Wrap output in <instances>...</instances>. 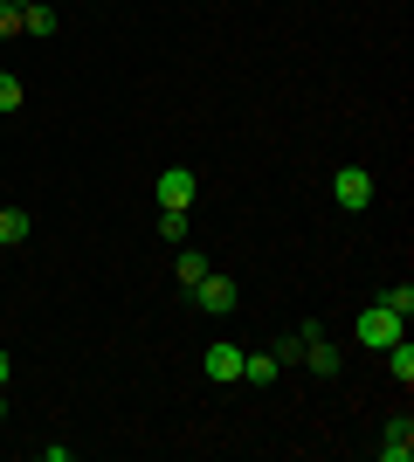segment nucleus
I'll return each instance as SVG.
<instances>
[{
	"label": "nucleus",
	"mask_w": 414,
	"mask_h": 462,
	"mask_svg": "<svg viewBox=\"0 0 414 462\" xmlns=\"http://www.w3.org/2000/svg\"><path fill=\"white\" fill-rule=\"evenodd\" d=\"M28 228H35V221H28L21 208H7V214H0V249H21V242H28Z\"/></svg>",
	"instance_id": "1a4fd4ad"
},
{
	"label": "nucleus",
	"mask_w": 414,
	"mask_h": 462,
	"mask_svg": "<svg viewBox=\"0 0 414 462\" xmlns=\"http://www.w3.org/2000/svg\"><path fill=\"white\" fill-rule=\"evenodd\" d=\"M332 200H338L345 214H359L366 200H373V173H366V166H338V180H332Z\"/></svg>",
	"instance_id": "f03ea898"
},
{
	"label": "nucleus",
	"mask_w": 414,
	"mask_h": 462,
	"mask_svg": "<svg viewBox=\"0 0 414 462\" xmlns=\"http://www.w3.org/2000/svg\"><path fill=\"white\" fill-rule=\"evenodd\" d=\"M387 366H394L400 386H414V346H408V338H394V346H387Z\"/></svg>",
	"instance_id": "9d476101"
},
{
	"label": "nucleus",
	"mask_w": 414,
	"mask_h": 462,
	"mask_svg": "<svg viewBox=\"0 0 414 462\" xmlns=\"http://www.w3.org/2000/svg\"><path fill=\"white\" fill-rule=\"evenodd\" d=\"M200 366H207V380H215V386H235V380H242V346H228V338H221V346H207V359H200Z\"/></svg>",
	"instance_id": "39448f33"
},
{
	"label": "nucleus",
	"mask_w": 414,
	"mask_h": 462,
	"mask_svg": "<svg viewBox=\"0 0 414 462\" xmlns=\"http://www.w3.org/2000/svg\"><path fill=\"white\" fill-rule=\"evenodd\" d=\"M21 7H28V0H0V35H14V28H21Z\"/></svg>",
	"instance_id": "2eb2a0df"
},
{
	"label": "nucleus",
	"mask_w": 414,
	"mask_h": 462,
	"mask_svg": "<svg viewBox=\"0 0 414 462\" xmlns=\"http://www.w3.org/2000/svg\"><path fill=\"white\" fill-rule=\"evenodd\" d=\"M159 235H166V242H179V249H187V208H159Z\"/></svg>",
	"instance_id": "9b49d317"
},
{
	"label": "nucleus",
	"mask_w": 414,
	"mask_h": 462,
	"mask_svg": "<svg viewBox=\"0 0 414 462\" xmlns=\"http://www.w3.org/2000/svg\"><path fill=\"white\" fill-rule=\"evenodd\" d=\"M414 456V421L400 414V421H387V435H380V462H408Z\"/></svg>",
	"instance_id": "423d86ee"
},
{
	"label": "nucleus",
	"mask_w": 414,
	"mask_h": 462,
	"mask_svg": "<svg viewBox=\"0 0 414 462\" xmlns=\"http://www.w3.org/2000/svg\"><path fill=\"white\" fill-rule=\"evenodd\" d=\"M359 346H373V352H387L394 338H408V318H394L387 304H373V310H359Z\"/></svg>",
	"instance_id": "f257e3e1"
},
{
	"label": "nucleus",
	"mask_w": 414,
	"mask_h": 462,
	"mask_svg": "<svg viewBox=\"0 0 414 462\" xmlns=\"http://www.w3.org/2000/svg\"><path fill=\"white\" fill-rule=\"evenodd\" d=\"M0 414H7V393H0Z\"/></svg>",
	"instance_id": "f3484780"
},
{
	"label": "nucleus",
	"mask_w": 414,
	"mask_h": 462,
	"mask_svg": "<svg viewBox=\"0 0 414 462\" xmlns=\"http://www.w3.org/2000/svg\"><path fill=\"white\" fill-rule=\"evenodd\" d=\"M7 380H14V359H7V352H0V386H7Z\"/></svg>",
	"instance_id": "dca6fc26"
},
{
	"label": "nucleus",
	"mask_w": 414,
	"mask_h": 462,
	"mask_svg": "<svg viewBox=\"0 0 414 462\" xmlns=\"http://www.w3.org/2000/svg\"><path fill=\"white\" fill-rule=\"evenodd\" d=\"M200 276H207V255H200V249H179V283L194 290Z\"/></svg>",
	"instance_id": "f8f14e48"
},
{
	"label": "nucleus",
	"mask_w": 414,
	"mask_h": 462,
	"mask_svg": "<svg viewBox=\"0 0 414 462\" xmlns=\"http://www.w3.org/2000/svg\"><path fill=\"white\" fill-rule=\"evenodd\" d=\"M194 193H200V180L187 173V166H166V173H159V208H194Z\"/></svg>",
	"instance_id": "20e7f679"
},
{
	"label": "nucleus",
	"mask_w": 414,
	"mask_h": 462,
	"mask_svg": "<svg viewBox=\"0 0 414 462\" xmlns=\"http://www.w3.org/2000/svg\"><path fill=\"white\" fill-rule=\"evenodd\" d=\"M380 304L394 310V318H414V283H394V290H387V297H380Z\"/></svg>",
	"instance_id": "ddd939ff"
},
{
	"label": "nucleus",
	"mask_w": 414,
	"mask_h": 462,
	"mask_svg": "<svg viewBox=\"0 0 414 462\" xmlns=\"http://www.w3.org/2000/svg\"><path fill=\"white\" fill-rule=\"evenodd\" d=\"M242 380H256V386H276V380H283V366H276V352H242Z\"/></svg>",
	"instance_id": "0eeeda50"
},
{
	"label": "nucleus",
	"mask_w": 414,
	"mask_h": 462,
	"mask_svg": "<svg viewBox=\"0 0 414 462\" xmlns=\"http://www.w3.org/2000/svg\"><path fill=\"white\" fill-rule=\"evenodd\" d=\"M21 97H28V90H21V77H7V69H0V111H21Z\"/></svg>",
	"instance_id": "4468645a"
},
{
	"label": "nucleus",
	"mask_w": 414,
	"mask_h": 462,
	"mask_svg": "<svg viewBox=\"0 0 414 462\" xmlns=\"http://www.w3.org/2000/svg\"><path fill=\"white\" fill-rule=\"evenodd\" d=\"M194 304L207 310V318H228V310H235V276H215V270H207L194 283Z\"/></svg>",
	"instance_id": "7ed1b4c3"
},
{
	"label": "nucleus",
	"mask_w": 414,
	"mask_h": 462,
	"mask_svg": "<svg viewBox=\"0 0 414 462\" xmlns=\"http://www.w3.org/2000/svg\"><path fill=\"white\" fill-rule=\"evenodd\" d=\"M21 28H28V35H56L62 21H56V7H49V0H28V7H21Z\"/></svg>",
	"instance_id": "6e6552de"
}]
</instances>
